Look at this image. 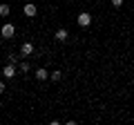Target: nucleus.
Here are the masks:
<instances>
[{
  "label": "nucleus",
  "mask_w": 134,
  "mask_h": 125,
  "mask_svg": "<svg viewBox=\"0 0 134 125\" xmlns=\"http://www.w3.org/2000/svg\"><path fill=\"white\" fill-rule=\"evenodd\" d=\"M76 22L81 25V27H90V22H92V16L87 14V11H83V14H78V18H76Z\"/></svg>",
  "instance_id": "obj_1"
},
{
  "label": "nucleus",
  "mask_w": 134,
  "mask_h": 125,
  "mask_svg": "<svg viewBox=\"0 0 134 125\" xmlns=\"http://www.w3.org/2000/svg\"><path fill=\"white\" fill-rule=\"evenodd\" d=\"M0 34H2V38H11V36L16 34L14 25H2V29H0Z\"/></svg>",
  "instance_id": "obj_2"
},
{
  "label": "nucleus",
  "mask_w": 134,
  "mask_h": 125,
  "mask_svg": "<svg viewBox=\"0 0 134 125\" xmlns=\"http://www.w3.org/2000/svg\"><path fill=\"white\" fill-rule=\"evenodd\" d=\"M2 74H5V78H14V76H16V67H14V62H9V65L2 69Z\"/></svg>",
  "instance_id": "obj_3"
},
{
  "label": "nucleus",
  "mask_w": 134,
  "mask_h": 125,
  "mask_svg": "<svg viewBox=\"0 0 134 125\" xmlns=\"http://www.w3.org/2000/svg\"><path fill=\"white\" fill-rule=\"evenodd\" d=\"M31 52H34V45H31V43H23V47H20V54H23V56H29Z\"/></svg>",
  "instance_id": "obj_4"
},
{
  "label": "nucleus",
  "mask_w": 134,
  "mask_h": 125,
  "mask_svg": "<svg viewBox=\"0 0 134 125\" xmlns=\"http://www.w3.org/2000/svg\"><path fill=\"white\" fill-rule=\"evenodd\" d=\"M36 78H38V81H45V78H49V72L43 69V67H38L36 69Z\"/></svg>",
  "instance_id": "obj_5"
},
{
  "label": "nucleus",
  "mask_w": 134,
  "mask_h": 125,
  "mask_svg": "<svg viewBox=\"0 0 134 125\" xmlns=\"http://www.w3.org/2000/svg\"><path fill=\"white\" fill-rule=\"evenodd\" d=\"M25 14H27L29 18H31V16H36V5H31V2H27V5H25Z\"/></svg>",
  "instance_id": "obj_6"
},
{
  "label": "nucleus",
  "mask_w": 134,
  "mask_h": 125,
  "mask_svg": "<svg viewBox=\"0 0 134 125\" xmlns=\"http://www.w3.org/2000/svg\"><path fill=\"white\" fill-rule=\"evenodd\" d=\"M56 38L60 40V43H63V40H67V29H58V31H56Z\"/></svg>",
  "instance_id": "obj_7"
},
{
  "label": "nucleus",
  "mask_w": 134,
  "mask_h": 125,
  "mask_svg": "<svg viewBox=\"0 0 134 125\" xmlns=\"http://www.w3.org/2000/svg\"><path fill=\"white\" fill-rule=\"evenodd\" d=\"M49 78H52L54 83H58V81H60V78H63V74H60V72H58V69H56V72H52V74H49Z\"/></svg>",
  "instance_id": "obj_8"
},
{
  "label": "nucleus",
  "mask_w": 134,
  "mask_h": 125,
  "mask_svg": "<svg viewBox=\"0 0 134 125\" xmlns=\"http://www.w3.org/2000/svg\"><path fill=\"white\" fill-rule=\"evenodd\" d=\"M0 16H2V18L9 16V5H0Z\"/></svg>",
  "instance_id": "obj_9"
},
{
  "label": "nucleus",
  "mask_w": 134,
  "mask_h": 125,
  "mask_svg": "<svg viewBox=\"0 0 134 125\" xmlns=\"http://www.w3.org/2000/svg\"><path fill=\"white\" fill-rule=\"evenodd\" d=\"M112 5H114V7H121V5H123V0H112Z\"/></svg>",
  "instance_id": "obj_10"
},
{
  "label": "nucleus",
  "mask_w": 134,
  "mask_h": 125,
  "mask_svg": "<svg viewBox=\"0 0 134 125\" xmlns=\"http://www.w3.org/2000/svg\"><path fill=\"white\" fill-rule=\"evenodd\" d=\"M0 94H5V83L0 81Z\"/></svg>",
  "instance_id": "obj_11"
}]
</instances>
